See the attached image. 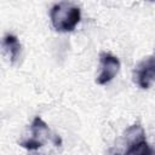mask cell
I'll return each instance as SVG.
<instances>
[{"instance_id":"obj_4","label":"cell","mask_w":155,"mask_h":155,"mask_svg":"<svg viewBox=\"0 0 155 155\" xmlns=\"http://www.w3.org/2000/svg\"><path fill=\"white\" fill-rule=\"evenodd\" d=\"M30 130H31V137L28 138L24 142H21L19 145L28 149V150H34V149H38V148L42 147V144L46 140L50 131H48V127H47L46 122L39 116L34 119Z\"/></svg>"},{"instance_id":"obj_2","label":"cell","mask_w":155,"mask_h":155,"mask_svg":"<svg viewBox=\"0 0 155 155\" xmlns=\"http://www.w3.org/2000/svg\"><path fill=\"white\" fill-rule=\"evenodd\" d=\"M134 81L142 88H149L155 81V54L139 62L134 69Z\"/></svg>"},{"instance_id":"obj_5","label":"cell","mask_w":155,"mask_h":155,"mask_svg":"<svg viewBox=\"0 0 155 155\" xmlns=\"http://www.w3.org/2000/svg\"><path fill=\"white\" fill-rule=\"evenodd\" d=\"M2 45L11 58V63H15L16 59L18 58L19 53H21V44H19L18 39L12 34H7L4 38Z\"/></svg>"},{"instance_id":"obj_3","label":"cell","mask_w":155,"mask_h":155,"mask_svg":"<svg viewBox=\"0 0 155 155\" xmlns=\"http://www.w3.org/2000/svg\"><path fill=\"white\" fill-rule=\"evenodd\" d=\"M101 61V73L96 79V82L98 85H105L109 81H111L115 75L119 73L120 69V62L119 59L107 52H102L99 54Z\"/></svg>"},{"instance_id":"obj_1","label":"cell","mask_w":155,"mask_h":155,"mask_svg":"<svg viewBox=\"0 0 155 155\" xmlns=\"http://www.w3.org/2000/svg\"><path fill=\"white\" fill-rule=\"evenodd\" d=\"M50 17L56 30L71 31L80 22L81 12L80 8L71 2H59L51 8Z\"/></svg>"},{"instance_id":"obj_7","label":"cell","mask_w":155,"mask_h":155,"mask_svg":"<svg viewBox=\"0 0 155 155\" xmlns=\"http://www.w3.org/2000/svg\"><path fill=\"white\" fill-rule=\"evenodd\" d=\"M150 155H155V150H153V149H151V153H150Z\"/></svg>"},{"instance_id":"obj_6","label":"cell","mask_w":155,"mask_h":155,"mask_svg":"<svg viewBox=\"0 0 155 155\" xmlns=\"http://www.w3.org/2000/svg\"><path fill=\"white\" fill-rule=\"evenodd\" d=\"M150 153H151V148L148 145L145 139H143L137 143L130 144L125 155H150Z\"/></svg>"}]
</instances>
